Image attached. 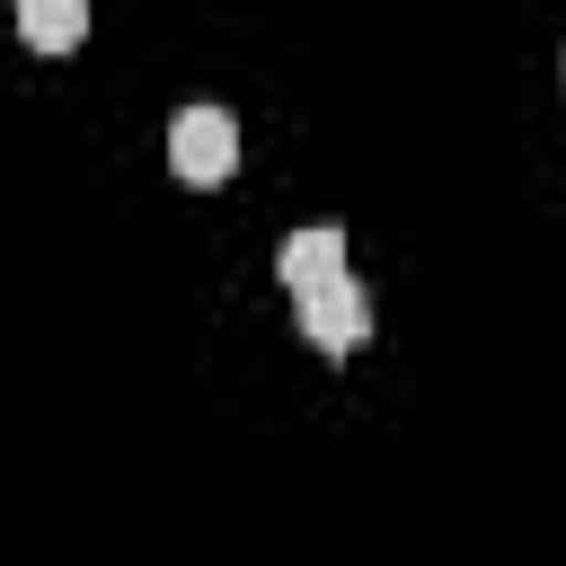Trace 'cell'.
<instances>
[{"label": "cell", "mask_w": 566, "mask_h": 566, "mask_svg": "<svg viewBox=\"0 0 566 566\" xmlns=\"http://www.w3.org/2000/svg\"><path fill=\"white\" fill-rule=\"evenodd\" d=\"M292 318H301V336H310L318 354H354V345L371 336V292H363L354 274H336V283L301 292V301H292Z\"/></svg>", "instance_id": "2"}, {"label": "cell", "mask_w": 566, "mask_h": 566, "mask_svg": "<svg viewBox=\"0 0 566 566\" xmlns=\"http://www.w3.org/2000/svg\"><path fill=\"white\" fill-rule=\"evenodd\" d=\"M168 168H177L186 186H221V177L239 168V124H230V106H186V115L168 124Z\"/></svg>", "instance_id": "1"}, {"label": "cell", "mask_w": 566, "mask_h": 566, "mask_svg": "<svg viewBox=\"0 0 566 566\" xmlns=\"http://www.w3.org/2000/svg\"><path fill=\"white\" fill-rule=\"evenodd\" d=\"M18 35H27L35 53H71V44L88 35V9H80V0H27V9H18Z\"/></svg>", "instance_id": "4"}, {"label": "cell", "mask_w": 566, "mask_h": 566, "mask_svg": "<svg viewBox=\"0 0 566 566\" xmlns=\"http://www.w3.org/2000/svg\"><path fill=\"white\" fill-rule=\"evenodd\" d=\"M274 274L292 283V301L318 292V283H336V274H354V265H345V230H292L283 256H274Z\"/></svg>", "instance_id": "3"}]
</instances>
